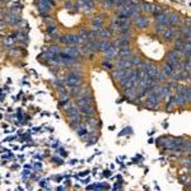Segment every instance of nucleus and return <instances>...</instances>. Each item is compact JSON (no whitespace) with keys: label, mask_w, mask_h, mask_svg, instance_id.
<instances>
[{"label":"nucleus","mask_w":191,"mask_h":191,"mask_svg":"<svg viewBox=\"0 0 191 191\" xmlns=\"http://www.w3.org/2000/svg\"><path fill=\"white\" fill-rule=\"evenodd\" d=\"M65 8H66V9H70V8H77V5H74L73 3H70V2H66V3H65Z\"/></svg>","instance_id":"c85d7f7f"},{"label":"nucleus","mask_w":191,"mask_h":191,"mask_svg":"<svg viewBox=\"0 0 191 191\" xmlns=\"http://www.w3.org/2000/svg\"><path fill=\"white\" fill-rule=\"evenodd\" d=\"M47 33H49V35H51V36H57L56 33H57V27L56 26H47Z\"/></svg>","instance_id":"393cba45"},{"label":"nucleus","mask_w":191,"mask_h":191,"mask_svg":"<svg viewBox=\"0 0 191 191\" xmlns=\"http://www.w3.org/2000/svg\"><path fill=\"white\" fill-rule=\"evenodd\" d=\"M175 31H176V27H167L166 31L162 33L163 36V40L167 41V42H170L175 38Z\"/></svg>","instance_id":"9d476101"},{"label":"nucleus","mask_w":191,"mask_h":191,"mask_svg":"<svg viewBox=\"0 0 191 191\" xmlns=\"http://www.w3.org/2000/svg\"><path fill=\"white\" fill-rule=\"evenodd\" d=\"M167 64H170L176 70L178 68V64H180V54L175 50L170 51L168 54H167Z\"/></svg>","instance_id":"423d86ee"},{"label":"nucleus","mask_w":191,"mask_h":191,"mask_svg":"<svg viewBox=\"0 0 191 191\" xmlns=\"http://www.w3.org/2000/svg\"><path fill=\"white\" fill-rule=\"evenodd\" d=\"M116 66H117V69H123V70H125V69H130V68H133V65H131V63H130V60H129V57L128 59H120L117 61V64H116Z\"/></svg>","instance_id":"2eb2a0df"},{"label":"nucleus","mask_w":191,"mask_h":191,"mask_svg":"<svg viewBox=\"0 0 191 191\" xmlns=\"http://www.w3.org/2000/svg\"><path fill=\"white\" fill-rule=\"evenodd\" d=\"M13 42H14V37H13V36H9V37H7V38L4 40V45H5V46L12 45Z\"/></svg>","instance_id":"cd10ccee"},{"label":"nucleus","mask_w":191,"mask_h":191,"mask_svg":"<svg viewBox=\"0 0 191 191\" xmlns=\"http://www.w3.org/2000/svg\"><path fill=\"white\" fill-rule=\"evenodd\" d=\"M117 47L113 46V43H111V46L106 50L105 52V56H106V60H111V59H115L117 56Z\"/></svg>","instance_id":"9b49d317"},{"label":"nucleus","mask_w":191,"mask_h":191,"mask_svg":"<svg viewBox=\"0 0 191 191\" xmlns=\"http://www.w3.org/2000/svg\"><path fill=\"white\" fill-rule=\"evenodd\" d=\"M102 5H103L105 9H111V8H113L111 0H102Z\"/></svg>","instance_id":"bb28decb"},{"label":"nucleus","mask_w":191,"mask_h":191,"mask_svg":"<svg viewBox=\"0 0 191 191\" xmlns=\"http://www.w3.org/2000/svg\"><path fill=\"white\" fill-rule=\"evenodd\" d=\"M49 52H50V54H52V55H55V56H57V55H60V54H61V49H60L59 46L54 45V46H50Z\"/></svg>","instance_id":"b1692460"},{"label":"nucleus","mask_w":191,"mask_h":191,"mask_svg":"<svg viewBox=\"0 0 191 191\" xmlns=\"http://www.w3.org/2000/svg\"><path fill=\"white\" fill-rule=\"evenodd\" d=\"M65 83L71 87V88H75V87H79L82 84V74L79 71H71L69 73L65 78Z\"/></svg>","instance_id":"f257e3e1"},{"label":"nucleus","mask_w":191,"mask_h":191,"mask_svg":"<svg viewBox=\"0 0 191 191\" xmlns=\"http://www.w3.org/2000/svg\"><path fill=\"white\" fill-rule=\"evenodd\" d=\"M36 5H37V8H38V10H40L41 13H47V12H49V10L51 9V7H50L49 4H47V3L45 2V0H38Z\"/></svg>","instance_id":"a211bd4d"},{"label":"nucleus","mask_w":191,"mask_h":191,"mask_svg":"<svg viewBox=\"0 0 191 191\" xmlns=\"http://www.w3.org/2000/svg\"><path fill=\"white\" fill-rule=\"evenodd\" d=\"M158 74H159V69H158L156 65L150 64V65L148 66V69H147V75H148L150 79H157Z\"/></svg>","instance_id":"f8f14e48"},{"label":"nucleus","mask_w":191,"mask_h":191,"mask_svg":"<svg viewBox=\"0 0 191 191\" xmlns=\"http://www.w3.org/2000/svg\"><path fill=\"white\" fill-rule=\"evenodd\" d=\"M111 46V42L106 41V40H102V41H98L97 42V50L101 51V52H106V50Z\"/></svg>","instance_id":"6ab92c4d"},{"label":"nucleus","mask_w":191,"mask_h":191,"mask_svg":"<svg viewBox=\"0 0 191 191\" xmlns=\"http://www.w3.org/2000/svg\"><path fill=\"white\" fill-rule=\"evenodd\" d=\"M97 35H98V38H103V40H108V38H111V36H112V32L110 31V28H101V30H98L97 31Z\"/></svg>","instance_id":"dca6fc26"},{"label":"nucleus","mask_w":191,"mask_h":191,"mask_svg":"<svg viewBox=\"0 0 191 191\" xmlns=\"http://www.w3.org/2000/svg\"><path fill=\"white\" fill-rule=\"evenodd\" d=\"M134 26L138 30H145V28H148V26H149V18L147 15L140 14L139 17L134 18Z\"/></svg>","instance_id":"39448f33"},{"label":"nucleus","mask_w":191,"mask_h":191,"mask_svg":"<svg viewBox=\"0 0 191 191\" xmlns=\"http://www.w3.org/2000/svg\"><path fill=\"white\" fill-rule=\"evenodd\" d=\"M159 103V97L156 90H152L148 96V100H147V106L148 107H156Z\"/></svg>","instance_id":"6e6552de"},{"label":"nucleus","mask_w":191,"mask_h":191,"mask_svg":"<svg viewBox=\"0 0 191 191\" xmlns=\"http://www.w3.org/2000/svg\"><path fill=\"white\" fill-rule=\"evenodd\" d=\"M92 103V96L90 94H85V96H80V97H78L77 100V105L78 107H82L84 105H89Z\"/></svg>","instance_id":"ddd939ff"},{"label":"nucleus","mask_w":191,"mask_h":191,"mask_svg":"<svg viewBox=\"0 0 191 191\" xmlns=\"http://www.w3.org/2000/svg\"><path fill=\"white\" fill-rule=\"evenodd\" d=\"M180 23V15L178 13H171L168 14V27H176Z\"/></svg>","instance_id":"4468645a"},{"label":"nucleus","mask_w":191,"mask_h":191,"mask_svg":"<svg viewBox=\"0 0 191 191\" xmlns=\"http://www.w3.org/2000/svg\"><path fill=\"white\" fill-rule=\"evenodd\" d=\"M167 27H168V26H164V25H156V32H157L158 35H162V33L166 31Z\"/></svg>","instance_id":"a878e982"},{"label":"nucleus","mask_w":191,"mask_h":191,"mask_svg":"<svg viewBox=\"0 0 191 191\" xmlns=\"http://www.w3.org/2000/svg\"><path fill=\"white\" fill-rule=\"evenodd\" d=\"M129 60H130V63H131V65L133 66H139L141 63H143V60H141V57L139 56V55H131L130 57H129Z\"/></svg>","instance_id":"4be33fe9"},{"label":"nucleus","mask_w":191,"mask_h":191,"mask_svg":"<svg viewBox=\"0 0 191 191\" xmlns=\"http://www.w3.org/2000/svg\"><path fill=\"white\" fill-rule=\"evenodd\" d=\"M105 15L103 14H98V15H96L93 19H92V28L93 31H98L103 27V22H105Z\"/></svg>","instance_id":"0eeeda50"},{"label":"nucleus","mask_w":191,"mask_h":191,"mask_svg":"<svg viewBox=\"0 0 191 191\" xmlns=\"http://www.w3.org/2000/svg\"><path fill=\"white\" fill-rule=\"evenodd\" d=\"M183 43H185V41H183V38H176V42H175V47H173V50L175 51H177L178 54L182 51V49H183Z\"/></svg>","instance_id":"412c9836"},{"label":"nucleus","mask_w":191,"mask_h":191,"mask_svg":"<svg viewBox=\"0 0 191 191\" xmlns=\"http://www.w3.org/2000/svg\"><path fill=\"white\" fill-rule=\"evenodd\" d=\"M5 22L9 23V25H17L18 22H20V18L17 15V14H13V13H8L5 15Z\"/></svg>","instance_id":"f3484780"},{"label":"nucleus","mask_w":191,"mask_h":191,"mask_svg":"<svg viewBox=\"0 0 191 191\" xmlns=\"http://www.w3.org/2000/svg\"><path fill=\"white\" fill-rule=\"evenodd\" d=\"M61 54H65V55L71 56V57H78L82 55V50H80V47H78L75 45H69L61 50Z\"/></svg>","instance_id":"7ed1b4c3"},{"label":"nucleus","mask_w":191,"mask_h":191,"mask_svg":"<svg viewBox=\"0 0 191 191\" xmlns=\"http://www.w3.org/2000/svg\"><path fill=\"white\" fill-rule=\"evenodd\" d=\"M7 27V25H5V23L2 20V19H0V30H4Z\"/></svg>","instance_id":"7c9ffc66"},{"label":"nucleus","mask_w":191,"mask_h":191,"mask_svg":"<svg viewBox=\"0 0 191 191\" xmlns=\"http://www.w3.org/2000/svg\"><path fill=\"white\" fill-rule=\"evenodd\" d=\"M103 66H106V68H108V69H111V68H112V65H111V63H110L108 60L103 61Z\"/></svg>","instance_id":"c756f323"},{"label":"nucleus","mask_w":191,"mask_h":191,"mask_svg":"<svg viewBox=\"0 0 191 191\" xmlns=\"http://www.w3.org/2000/svg\"><path fill=\"white\" fill-rule=\"evenodd\" d=\"M79 108H80V111H82L85 116H92V115L94 113V107H93L92 103L84 105V106H82V107H79Z\"/></svg>","instance_id":"aec40b11"},{"label":"nucleus","mask_w":191,"mask_h":191,"mask_svg":"<svg viewBox=\"0 0 191 191\" xmlns=\"http://www.w3.org/2000/svg\"><path fill=\"white\" fill-rule=\"evenodd\" d=\"M133 55V50L130 46H125V47H120V49L117 50V56L120 59H128Z\"/></svg>","instance_id":"1a4fd4ad"},{"label":"nucleus","mask_w":191,"mask_h":191,"mask_svg":"<svg viewBox=\"0 0 191 191\" xmlns=\"http://www.w3.org/2000/svg\"><path fill=\"white\" fill-rule=\"evenodd\" d=\"M57 40L65 45H75L77 46L79 43H84V41L78 35H64V36H60Z\"/></svg>","instance_id":"f03ea898"},{"label":"nucleus","mask_w":191,"mask_h":191,"mask_svg":"<svg viewBox=\"0 0 191 191\" xmlns=\"http://www.w3.org/2000/svg\"><path fill=\"white\" fill-rule=\"evenodd\" d=\"M162 71H163V73H164L167 77H171V75H172V73L175 71V68H172L170 64H167V63H166V65L163 66V70H162Z\"/></svg>","instance_id":"5701e85b"},{"label":"nucleus","mask_w":191,"mask_h":191,"mask_svg":"<svg viewBox=\"0 0 191 191\" xmlns=\"http://www.w3.org/2000/svg\"><path fill=\"white\" fill-rule=\"evenodd\" d=\"M168 10H166L162 8L161 12H158L157 14H154V19H156V25H164L168 26Z\"/></svg>","instance_id":"20e7f679"}]
</instances>
